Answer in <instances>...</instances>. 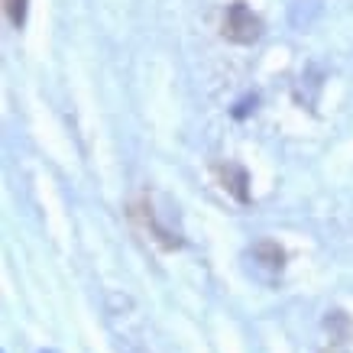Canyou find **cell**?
<instances>
[{
  "label": "cell",
  "mask_w": 353,
  "mask_h": 353,
  "mask_svg": "<svg viewBox=\"0 0 353 353\" xmlns=\"http://www.w3.org/2000/svg\"><path fill=\"white\" fill-rule=\"evenodd\" d=\"M224 172V182H227V188L240 198V201H246V175H243V169H236V165H227V169H221Z\"/></svg>",
  "instance_id": "obj_3"
},
{
  "label": "cell",
  "mask_w": 353,
  "mask_h": 353,
  "mask_svg": "<svg viewBox=\"0 0 353 353\" xmlns=\"http://www.w3.org/2000/svg\"><path fill=\"white\" fill-rule=\"evenodd\" d=\"M250 104H256V97H246V101H243V104H240V108L234 110V114H236V117H243L246 110H250Z\"/></svg>",
  "instance_id": "obj_5"
},
{
  "label": "cell",
  "mask_w": 353,
  "mask_h": 353,
  "mask_svg": "<svg viewBox=\"0 0 353 353\" xmlns=\"http://www.w3.org/2000/svg\"><path fill=\"white\" fill-rule=\"evenodd\" d=\"M253 256L263 263V266H269V269H282V250H279L276 243H269V240H263V243H256L253 246Z\"/></svg>",
  "instance_id": "obj_2"
},
{
  "label": "cell",
  "mask_w": 353,
  "mask_h": 353,
  "mask_svg": "<svg viewBox=\"0 0 353 353\" xmlns=\"http://www.w3.org/2000/svg\"><path fill=\"white\" fill-rule=\"evenodd\" d=\"M224 36L230 39V43H240V46H250L256 43L259 36H263V20H259L256 13L246 7L243 0H236V3H230L224 13Z\"/></svg>",
  "instance_id": "obj_1"
},
{
  "label": "cell",
  "mask_w": 353,
  "mask_h": 353,
  "mask_svg": "<svg viewBox=\"0 0 353 353\" xmlns=\"http://www.w3.org/2000/svg\"><path fill=\"white\" fill-rule=\"evenodd\" d=\"M3 7H7V17L10 23L20 30L23 23H26V13H30V0H3Z\"/></svg>",
  "instance_id": "obj_4"
}]
</instances>
